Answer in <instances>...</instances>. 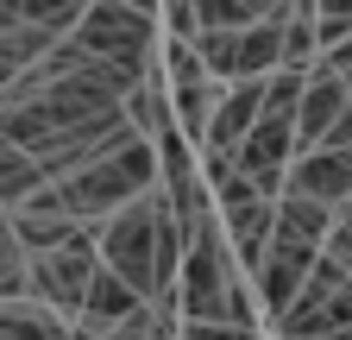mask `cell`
<instances>
[{
  "label": "cell",
  "instance_id": "cell-12",
  "mask_svg": "<svg viewBox=\"0 0 352 340\" xmlns=\"http://www.w3.org/2000/svg\"><path fill=\"white\" fill-rule=\"evenodd\" d=\"M95 0H0V25H51V32H76L88 19Z\"/></svg>",
  "mask_w": 352,
  "mask_h": 340
},
{
  "label": "cell",
  "instance_id": "cell-8",
  "mask_svg": "<svg viewBox=\"0 0 352 340\" xmlns=\"http://www.w3.org/2000/svg\"><path fill=\"white\" fill-rule=\"evenodd\" d=\"M7 227H13L32 252H57V246H69V240L82 233V221L63 208L57 183H51V189H38V195H32V202H19V208H7Z\"/></svg>",
  "mask_w": 352,
  "mask_h": 340
},
{
  "label": "cell",
  "instance_id": "cell-17",
  "mask_svg": "<svg viewBox=\"0 0 352 340\" xmlns=\"http://www.w3.org/2000/svg\"><path fill=\"white\" fill-rule=\"evenodd\" d=\"M38 189H51V177H44V164H38L32 151H19V145H7V164H0V195H7V208H19V202H32Z\"/></svg>",
  "mask_w": 352,
  "mask_h": 340
},
{
  "label": "cell",
  "instance_id": "cell-2",
  "mask_svg": "<svg viewBox=\"0 0 352 340\" xmlns=\"http://www.w3.org/2000/svg\"><path fill=\"white\" fill-rule=\"evenodd\" d=\"M164 215H170V195L157 183L139 202H126L107 227H95L101 233V259L139 290V296H151V303H157V233H164Z\"/></svg>",
  "mask_w": 352,
  "mask_h": 340
},
{
  "label": "cell",
  "instance_id": "cell-19",
  "mask_svg": "<svg viewBox=\"0 0 352 340\" xmlns=\"http://www.w3.org/2000/svg\"><path fill=\"white\" fill-rule=\"evenodd\" d=\"M327 145H333V151H352V107H346V114L333 120V133H327ZM315 151H321V145H315Z\"/></svg>",
  "mask_w": 352,
  "mask_h": 340
},
{
  "label": "cell",
  "instance_id": "cell-7",
  "mask_svg": "<svg viewBox=\"0 0 352 340\" xmlns=\"http://www.w3.org/2000/svg\"><path fill=\"white\" fill-rule=\"evenodd\" d=\"M321 252H327V246H315L308 233H296V227L277 221L271 246H264V259H258V271H252V296H258L271 315H289V303L302 296L308 271L321 265Z\"/></svg>",
  "mask_w": 352,
  "mask_h": 340
},
{
  "label": "cell",
  "instance_id": "cell-22",
  "mask_svg": "<svg viewBox=\"0 0 352 340\" xmlns=\"http://www.w3.org/2000/svg\"><path fill=\"white\" fill-rule=\"evenodd\" d=\"M340 340H352V328H346V334H340Z\"/></svg>",
  "mask_w": 352,
  "mask_h": 340
},
{
  "label": "cell",
  "instance_id": "cell-5",
  "mask_svg": "<svg viewBox=\"0 0 352 340\" xmlns=\"http://www.w3.org/2000/svg\"><path fill=\"white\" fill-rule=\"evenodd\" d=\"M107 259H101V233L95 227H82L69 246H57V252H38V271H32V296L44 309H57L63 321H82V303H88V284H95V271H101Z\"/></svg>",
  "mask_w": 352,
  "mask_h": 340
},
{
  "label": "cell",
  "instance_id": "cell-15",
  "mask_svg": "<svg viewBox=\"0 0 352 340\" xmlns=\"http://www.w3.org/2000/svg\"><path fill=\"white\" fill-rule=\"evenodd\" d=\"M76 321H63L57 309H44L38 296L32 303H7L0 309V340H63Z\"/></svg>",
  "mask_w": 352,
  "mask_h": 340
},
{
  "label": "cell",
  "instance_id": "cell-21",
  "mask_svg": "<svg viewBox=\"0 0 352 340\" xmlns=\"http://www.w3.org/2000/svg\"><path fill=\"white\" fill-rule=\"evenodd\" d=\"M346 89H352V70H346Z\"/></svg>",
  "mask_w": 352,
  "mask_h": 340
},
{
  "label": "cell",
  "instance_id": "cell-10",
  "mask_svg": "<svg viewBox=\"0 0 352 340\" xmlns=\"http://www.w3.org/2000/svg\"><path fill=\"white\" fill-rule=\"evenodd\" d=\"M220 215H227V240H233V252H239V271H258L264 246H271V233H277V195L233 202V208H220Z\"/></svg>",
  "mask_w": 352,
  "mask_h": 340
},
{
  "label": "cell",
  "instance_id": "cell-18",
  "mask_svg": "<svg viewBox=\"0 0 352 340\" xmlns=\"http://www.w3.org/2000/svg\"><path fill=\"white\" fill-rule=\"evenodd\" d=\"M189 7H195L201 32H233V25H252V19H258L245 0H189Z\"/></svg>",
  "mask_w": 352,
  "mask_h": 340
},
{
  "label": "cell",
  "instance_id": "cell-3",
  "mask_svg": "<svg viewBox=\"0 0 352 340\" xmlns=\"http://www.w3.org/2000/svg\"><path fill=\"white\" fill-rule=\"evenodd\" d=\"M283 32H289V13H271V19H252V25H233V32H201V63L214 82H245V76H277L283 70Z\"/></svg>",
  "mask_w": 352,
  "mask_h": 340
},
{
  "label": "cell",
  "instance_id": "cell-20",
  "mask_svg": "<svg viewBox=\"0 0 352 340\" xmlns=\"http://www.w3.org/2000/svg\"><path fill=\"white\" fill-rule=\"evenodd\" d=\"M245 7H252L258 19H271V13H289V0H245Z\"/></svg>",
  "mask_w": 352,
  "mask_h": 340
},
{
  "label": "cell",
  "instance_id": "cell-1",
  "mask_svg": "<svg viewBox=\"0 0 352 340\" xmlns=\"http://www.w3.org/2000/svg\"><path fill=\"white\" fill-rule=\"evenodd\" d=\"M157 183H164L157 139H132L126 151H113V158H101V164L76 170V177H63L57 195H63V208H69L82 227H107L126 202H139V195L157 189Z\"/></svg>",
  "mask_w": 352,
  "mask_h": 340
},
{
  "label": "cell",
  "instance_id": "cell-9",
  "mask_svg": "<svg viewBox=\"0 0 352 340\" xmlns=\"http://www.w3.org/2000/svg\"><path fill=\"white\" fill-rule=\"evenodd\" d=\"M283 195H315V202H327V208H346V202H352V151H333V145L302 151V158L289 164V189H283Z\"/></svg>",
  "mask_w": 352,
  "mask_h": 340
},
{
  "label": "cell",
  "instance_id": "cell-11",
  "mask_svg": "<svg viewBox=\"0 0 352 340\" xmlns=\"http://www.w3.org/2000/svg\"><path fill=\"white\" fill-rule=\"evenodd\" d=\"M151 309V296H139L113 265L95 271V284H88V303H82V328H120L132 315H145Z\"/></svg>",
  "mask_w": 352,
  "mask_h": 340
},
{
  "label": "cell",
  "instance_id": "cell-14",
  "mask_svg": "<svg viewBox=\"0 0 352 340\" xmlns=\"http://www.w3.org/2000/svg\"><path fill=\"white\" fill-rule=\"evenodd\" d=\"M57 45H63V32H51V25H0V63H7V76H25Z\"/></svg>",
  "mask_w": 352,
  "mask_h": 340
},
{
  "label": "cell",
  "instance_id": "cell-4",
  "mask_svg": "<svg viewBox=\"0 0 352 340\" xmlns=\"http://www.w3.org/2000/svg\"><path fill=\"white\" fill-rule=\"evenodd\" d=\"M346 328H352V271L321 252V265L308 271L289 315H277V334L283 340H340Z\"/></svg>",
  "mask_w": 352,
  "mask_h": 340
},
{
  "label": "cell",
  "instance_id": "cell-13",
  "mask_svg": "<svg viewBox=\"0 0 352 340\" xmlns=\"http://www.w3.org/2000/svg\"><path fill=\"white\" fill-rule=\"evenodd\" d=\"M220 95H227V82H214V76H201V82H176V89H170V101H176V126H183V133H189L195 145L208 139Z\"/></svg>",
  "mask_w": 352,
  "mask_h": 340
},
{
  "label": "cell",
  "instance_id": "cell-6",
  "mask_svg": "<svg viewBox=\"0 0 352 340\" xmlns=\"http://www.w3.org/2000/svg\"><path fill=\"white\" fill-rule=\"evenodd\" d=\"M69 38H76L88 57L120 63L126 76H145V70H151V19L132 13L126 0H95V7H88V19H82Z\"/></svg>",
  "mask_w": 352,
  "mask_h": 340
},
{
  "label": "cell",
  "instance_id": "cell-16",
  "mask_svg": "<svg viewBox=\"0 0 352 340\" xmlns=\"http://www.w3.org/2000/svg\"><path fill=\"white\" fill-rule=\"evenodd\" d=\"M32 271H38V252L13 227H0V296L7 303H32Z\"/></svg>",
  "mask_w": 352,
  "mask_h": 340
}]
</instances>
